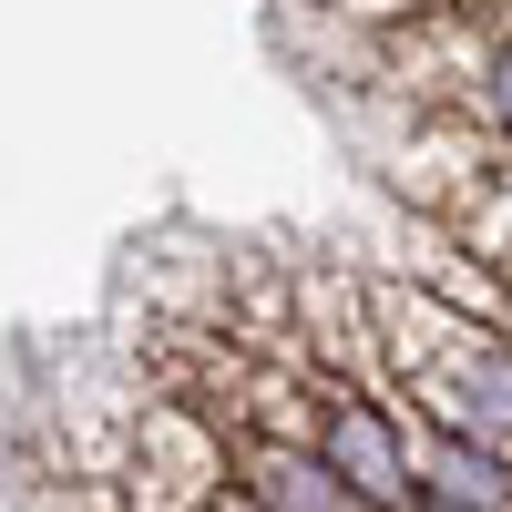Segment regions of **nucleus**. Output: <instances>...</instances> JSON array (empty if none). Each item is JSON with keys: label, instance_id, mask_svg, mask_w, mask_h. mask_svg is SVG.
<instances>
[{"label": "nucleus", "instance_id": "f257e3e1", "mask_svg": "<svg viewBox=\"0 0 512 512\" xmlns=\"http://www.w3.org/2000/svg\"><path fill=\"white\" fill-rule=\"evenodd\" d=\"M369 349H379V390H400L420 431L482 441L512 461V328L472 318L451 297L390 277L369 297Z\"/></svg>", "mask_w": 512, "mask_h": 512}, {"label": "nucleus", "instance_id": "20e7f679", "mask_svg": "<svg viewBox=\"0 0 512 512\" xmlns=\"http://www.w3.org/2000/svg\"><path fill=\"white\" fill-rule=\"evenodd\" d=\"M461 256H482V267L502 277V297H512V154H492L482 175H472V195L451 205V216H431Z\"/></svg>", "mask_w": 512, "mask_h": 512}, {"label": "nucleus", "instance_id": "39448f33", "mask_svg": "<svg viewBox=\"0 0 512 512\" xmlns=\"http://www.w3.org/2000/svg\"><path fill=\"white\" fill-rule=\"evenodd\" d=\"M451 103H461V123H472L492 154H512V21L472 41V62H461V93H451Z\"/></svg>", "mask_w": 512, "mask_h": 512}, {"label": "nucleus", "instance_id": "7ed1b4c3", "mask_svg": "<svg viewBox=\"0 0 512 512\" xmlns=\"http://www.w3.org/2000/svg\"><path fill=\"white\" fill-rule=\"evenodd\" d=\"M410 502H441V512H512V461L482 441H451V431H420V492Z\"/></svg>", "mask_w": 512, "mask_h": 512}, {"label": "nucleus", "instance_id": "f03ea898", "mask_svg": "<svg viewBox=\"0 0 512 512\" xmlns=\"http://www.w3.org/2000/svg\"><path fill=\"white\" fill-rule=\"evenodd\" d=\"M308 451L328 461V482L349 492V512H410L420 492V420L379 379H318L308 400Z\"/></svg>", "mask_w": 512, "mask_h": 512}]
</instances>
